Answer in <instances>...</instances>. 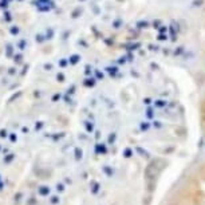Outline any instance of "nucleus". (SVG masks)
Returning a JSON list of instances; mask_svg holds the SVG:
<instances>
[{"label": "nucleus", "instance_id": "obj_1", "mask_svg": "<svg viewBox=\"0 0 205 205\" xmlns=\"http://www.w3.org/2000/svg\"><path fill=\"white\" fill-rule=\"evenodd\" d=\"M164 166H165V161H162V160H154V161H152L150 164H149V166L146 167V170H145L146 178L149 180V181H150V180H154L160 174V172L164 169Z\"/></svg>", "mask_w": 205, "mask_h": 205}, {"label": "nucleus", "instance_id": "obj_2", "mask_svg": "<svg viewBox=\"0 0 205 205\" xmlns=\"http://www.w3.org/2000/svg\"><path fill=\"white\" fill-rule=\"evenodd\" d=\"M196 204L197 205H205V192L199 191L196 194Z\"/></svg>", "mask_w": 205, "mask_h": 205}, {"label": "nucleus", "instance_id": "obj_3", "mask_svg": "<svg viewBox=\"0 0 205 205\" xmlns=\"http://www.w3.org/2000/svg\"><path fill=\"white\" fill-rule=\"evenodd\" d=\"M50 202H51V205H58L59 202H61V197L59 196H51L50 197Z\"/></svg>", "mask_w": 205, "mask_h": 205}, {"label": "nucleus", "instance_id": "obj_4", "mask_svg": "<svg viewBox=\"0 0 205 205\" xmlns=\"http://www.w3.org/2000/svg\"><path fill=\"white\" fill-rule=\"evenodd\" d=\"M47 186H42V188L40 189H39V193H40L42 194V196H48V194H50V191L48 192H47Z\"/></svg>", "mask_w": 205, "mask_h": 205}, {"label": "nucleus", "instance_id": "obj_5", "mask_svg": "<svg viewBox=\"0 0 205 205\" xmlns=\"http://www.w3.org/2000/svg\"><path fill=\"white\" fill-rule=\"evenodd\" d=\"M64 189H66V188H64L62 184H56V191H58V192H64Z\"/></svg>", "mask_w": 205, "mask_h": 205}]
</instances>
